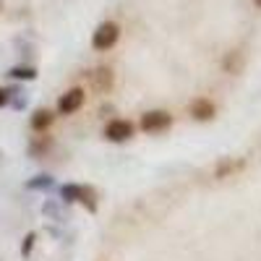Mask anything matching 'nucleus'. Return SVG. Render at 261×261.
<instances>
[{"label": "nucleus", "mask_w": 261, "mask_h": 261, "mask_svg": "<svg viewBox=\"0 0 261 261\" xmlns=\"http://www.w3.org/2000/svg\"><path fill=\"white\" fill-rule=\"evenodd\" d=\"M130 134H134V125L128 120H113L105 130V136L110 141H125V139H130Z\"/></svg>", "instance_id": "7ed1b4c3"}, {"label": "nucleus", "mask_w": 261, "mask_h": 261, "mask_svg": "<svg viewBox=\"0 0 261 261\" xmlns=\"http://www.w3.org/2000/svg\"><path fill=\"white\" fill-rule=\"evenodd\" d=\"M253 3H256V6H258V8H261V0H253Z\"/></svg>", "instance_id": "9b49d317"}, {"label": "nucleus", "mask_w": 261, "mask_h": 261, "mask_svg": "<svg viewBox=\"0 0 261 261\" xmlns=\"http://www.w3.org/2000/svg\"><path fill=\"white\" fill-rule=\"evenodd\" d=\"M8 102V89H0V107Z\"/></svg>", "instance_id": "9d476101"}, {"label": "nucleus", "mask_w": 261, "mask_h": 261, "mask_svg": "<svg viewBox=\"0 0 261 261\" xmlns=\"http://www.w3.org/2000/svg\"><path fill=\"white\" fill-rule=\"evenodd\" d=\"M118 37H120V27L115 21H105V24H99L92 34V47L94 50H110L118 42Z\"/></svg>", "instance_id": "f257e3e1"}, {"label": "nucleus", "mask_w": 261, "mask_h": 261, "mask_svg": "<svg viewBox=\"0 0 261 261\" xmlns=\"http://www.w3.org/2000/svg\"><path fill=\"white\" fill-rule=\"evenodd\" d=\"M50 123H53V113H50V110H37L34 118H32V125H34L37 130H39V128H47Z\"/></svg>", "instance_id": "6e6552de"}, {"label": "nucleus", "mask_w": 261, "mask_h": 261, "mask_svg": "<svg viewBox=\"0 0 261 261\" xmlns=\"http://www.w3.org/2000/svg\"><path fill=\"white\" fill-rule=\"evenodd\" d=\"M11 76H16V79H34V71L32 68H13Z\"/></svg>", "instance_id": "1a4fd4ad"}, {"label": "nucleus", "mask_w": 261, "mask_h": 261, "mask_svg": "<svg viewBox=\"0 0 261 261\" xmlns=\"http://www.w3.org/2000/svg\"><path fill=\"white\" fill-rule=\"evenodd\" d=\"M0 8H3V0H0Z\"/></svg>", "instance_id": "f8f14e48"}, {"label": "nucleus", "mask_w": 261, "mask_h": 261, "mask_svg": "<svg viewBox=\"0 0 261 261\" xmlns=\"http://www.w3.org/2000/svg\"><path fill=\"white\" fill-rule=\"evenodd\" d=\"M191 115H193L196 120H209V118L214 115V105H212L209 99H196V102L191 105Z\"/></svg>", "instance_id": "423d86ee"}, {"label": "nucleus", "mask_w": 261, "mask_h": 261, "mask_svg": "<svg viewBox=\"0 0 261 261\" xmlns=\"http://www.w3.org/2000/svg\"><path fill=\"white\" fill-rule=\"evenodd\" d=\"M167 125H170V115L162 113V110L146 113V115L141 118V128H144V130H162V128H167Z\"/></svg>", "instance_id": "20e7f679"}, {"label": "nucleus", "mask_w": 261, "mask_h": 261, "mask_svg": "<svg viewBox=\"0 0 261 261\" xmlns=\"http://www.w3.org/2000/svg\"><path fill=\"white\" fill-rule=\"evenodd\" d=\"M84 105V89H71V92H65L63 97H60V102H58V110L63 113V115H71V113H76L79 107Z\"/></svg>", "instance_id": "f03ea898"}, {"label": "nucleus", "mask_w": 261, "mask_h": 261, "mask_svg": "<svg viewBox=\"0 0 261 261\" xmlns=\"http://www.w3.org/2000/svg\"><path fill=\"white\" fill-rule=\"evenodd\" d=\"M110 84H113V71L110 68H97L94 73V86L102 92V89H110Z\"/></svg>", "instance_id": "0eeeda50"}, {"label": "nucleus", "mask_w": 261, "mask_h": 261, "mask_svg": "<svg viewBox=\"0 0 261 261\" xmlns=\"http://www.w3.org/2000/svg\"><path fill=\"white\" fill-rule=\"evenodd\" d=\"M243 65H246V58H243L241 50H230V53L225 55V60H222V68H225L227 73H241Z\"/></svg>", "instance_id": "39448f33"}]
</instances>
